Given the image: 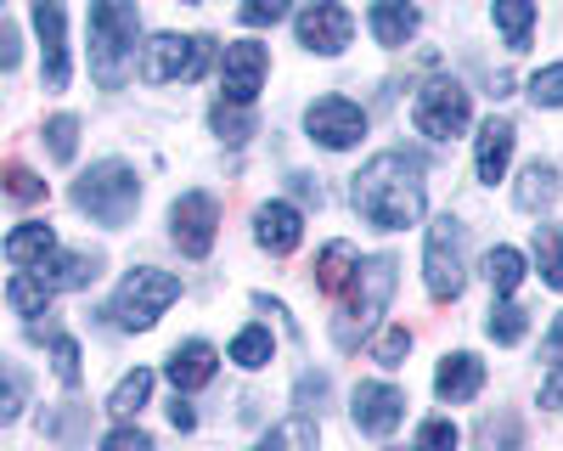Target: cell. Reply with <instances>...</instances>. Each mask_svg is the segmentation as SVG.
I'll return each instance as SVG.
<instances>
[{"label":"cell","instance_id":"cell-28","mask_svg":"<svg viewBox=\"0 0 563 451\" xmlns=\"http://www.w3.org/2000/svg\"><path fill=\"white\" fill-rule=\"evenodd\" d=\"M479 451H525V424H519V413H490V418H479Z\"/></svg>","mask_w":563,"mask_h":451},{"label":"cell","instance_id":"cell-45","mask_svg":"<svg viewBox=\"0 0 563 451\" xmlns=\"http://www.w3.org/2000/svg\"><path fill=\"white\" fill-rule=\"evenodd\" d=\"M18 63H23V34L0 18V74H12Z\"/></svg>","mask_w":563,"mask_h":451},{"label":"cell","instance_id":"cell-19","mask_svg":"<svg viewBox=\"0 0 563 451\" xmlns=\"http://www.w3.org/2000/svg\"><path fill=\"white\" fill-rule=\"evenodd\" d=\"M97 271H102V260L97 254H52V260H45L40 265V283L45 288H52V294H63V288H90V283H97Z\"/></svg>","mask_w":563,"mask_h":451},{"label":"cell","instance_id":"cell-35","mask_svg":"<svg viewBox=\"0 0 563 451\" xmlns=\"http://www.w3.org/2000/svg\"><path fill=\"white\" fill-rule=\"evenodd\" d=\"M45 147H52L57 164H74V153H79V119L74 113H57L52 124H45Z\"/></svg>","mask_w":563,"mask_h":451},{"label":"cell","instance_id":"cell-43","mask_svg":"<svg viewBox=\"0 0 563 451\" xmlns=\"http://www.w3.org/2000/svg\"><path fill=\"white\" fill-rule=\"evenodd\" d=\"M102 451H153V435L135 429V424H119V429L102 440Z\"/></svg>","mask_w":563,"mask_h":451},{"label":"cell","instance_id":"cell-37","mask_svg":"<svg viewBox=\"0 0 563 451\" xmlns=\"http://www.w3.org/2000/svg\"><path fill=\"white\" fill-rule=\"evenodd\" d=\"M525 90H530V102H536V108H563V63L541 68Z\"/></svg>","mask_w":563,"mask_h":451},{"label":"cell","instance_id":"cell-30","mask_svg":"<svg viewBox=\"0 0 563 451\" xmlns=\"http://www.w3.org/2000/svg\"><path fill=\"white\" fill-rule=\"evenodd\" d=\"M7 305L18 316H45V310H52V288H45L34 271H18V277L7 283Z\"/></svg>","mask_w":563,"mask_h":451},{"label":"cell","instance_id":"cell-14","mask_svg":"<svg viewBox=\"0 0 563 451\" xmlns=\"http://www.w3.org/2000/svg\"><path fill=\"white\" fill-rule=\"evenodd\" d=\"M294 29H299V45L316 52V57H339L350 45V34H355V23H350V12L339 7V0H310Z\"/></svg>","mask_w":563,"mask_h":451},{"label":"cell","instance_id":"cell-7","mask_svg":"<svg viewBox=\"0 0 563 451\" xmlns=\"http://www.w3.org/2000/svg\"><path fill=\"white\" fill-rule=\"evenodd\" d=\"M214 40L203 34H153L141 45V79L147 85H169V79H198L209 68Z\"/></svg>","mask_w":563,"mask_h":451},{"label":"cell","instance_id":"cell-25","mask_svg":"<svg viewBox=\"0 0 563 451\" xmlns=\"http://www.w3.org/2000/svg\"><path fill=\"white\" fill-rule=\"evenodd\" d=\"M496 29L507 40V52H525L536 29V0H496Z\"/></svg>","mask_w":563,"mask_h":451},{"label":"cell","instance_id":"cell-40","mask_svg":"<svg viewBox=\"0 0 563 451\" xmlns=\"http://www.w3.org/2000/svg\"><path fill=\"white\" fill-rule=\"evenodd\" d=\"M288 7H294V0H243L238 18H243L249 29H265V23H282V18H288Z\"/></svg>","mask_w":563,"mask_h":451},{"label":"cell","instance_id":"cell-5","mask_svg":"<svg viewBox=\"0 0 563 451\" xmlns=\"http://www.w3.org/2000/svg\"><path fill=\"white\" fill-rule=\"evenodd\" d=\"M175 299H180V277H169V271H158V265H135L130 277L119 283L108 316H113V328H124V333H147Z\"/></svg>","mask_w":563,"mask_h":451},{"label":"cell","instance_id":"cell-18","mask_svg":"<svg viewBox=\"0 0 563 451\" xmlns=\"http://www.w3.org/2000/svg\"><path fill=\"white\" fill-rule=\"evenodd\" d=\"M512 142H519V130H512V119H485L479 124V147H474V169H479V180H496L507 175V164H512Z\"/></svg>","mask_w":563,"mask_h":451},{"label":"cell","instance_id":"cell-47","mask_svg":"<svg viewBox=\"0 0 563 451\" xmlns=\"http://www.w3.org/2000/svg\"><path fill=\"white\" fill-rule=\"evenodd\" d=\"M541 406L563 413V367H552V373H547V384H541Z\"/></svg>","mask_w":563,"mask_h":451},{"label":"cell","instance_id":"cell-48","mask_svg":"<svg viewBox=\"0 0 563 451\" xmlns=\"http://www.w3.org/2000/svg\"><path fill=\"white\" fill-rule=\"evenodd\" d=\"M541 355L552 361V367H563V316L552 322V333H547V344H541Z\"/></svg>","mask_w":563,"mask_h":451},{"label":"cell","instance_id":"cell-16","mask_svg":"<svg viewBox=\"0 0 563 451\" xmlns=\"http://www.w3.org/2000/svg\"><path fill=\"white\" fill-rule=\"evenodd\" d=\"M214 367H220V350L203 344V339H186V344H175L164 378L175 384V395H192V389H203L214 378Z\"/></svg>","mask_w":563,"mask_h":451},{"label":"cell","instance_id":"cell-8","mask_svg":"<svg viewBox=\"0 0 563 451\" xmlns=\"http://www.w3.org/2000/svg\"><path fill=\"white\" fill-rule=\"evenodd\" d=\"M411 119L429 142H451V135H462L467 119H474V102H467L462 79H429L411 102Z\"/></svg>","mask_w":563,"mask_h":451},{"label":"cell","instance_id":"cell-29","mask_svg":"<svg viewBox=\"0 0 563 451\" xmlns=\"http://www.w3.org/2000/svg\"><path fill=\"white\" fill-rule=\"evenodd\" d=\"M254 451H316V418H288L254 440Z\"/></svg>","mask_w":563,"mask_h":451},{"label":"cell","instance_id":"cell-10","mask_svg":"<svg viewBox=\"0 0 563 451\" xmlns=\"http://www.w3.org/2000/svg\"><path fill=\"white\" fill-rule=\"evenodd\" d=\"M34 34H40V79L45 90H63L74 63H68V12L63 0H34Z\"/></svg>","mask_w":563,"mask_h":451},{"label":"cell","instance_id":"cell-23","mask_svg":"<svg viewBox=\"0 0 563 451\" xmlns=\"http://www.w3.org/2000/svg\"><path fill=\"white\" fill-rule=\"evenodd\" d=\"M355 265H361V254H355L350 243H327L321 260H316V288H321V294H339V288L355 277Z\"/></svg>","mask_w":563,"mask_h":451},{"label":"cell","instance_id":"cell-44","mask_svg":"<svg viewBox=\"0 0 563 451\" xmlns=\"http://www.w3.org/2000/svg\"><path fill=\"white\" fill-rule=\"evenodd\" d=\"M23 413V378L18 373H0V424H12Z\"/></svg>","mask_w":563,"mask_h":451},{"label":"cell","instance_id":"cell-6","mask_svg":"<svg viewBox=\"0 0 563 451\" xmlns=\"http://www.w3.org/2000/svg\"><path fill=\"white\" fill-rule=\"evenodd\" d=\"M422 277H429V294L445 305L467 288V226L456 215H440L429 226V249H422Z\"/></svg>","mask_w":563,"mask_h":451},{"label":"cell","instance_id":"cell-2","mask_svg":"<svg viewBox=\"0 0 563 451\" xmlns=\"http://www.w3.org/2000/svg\"><path fill=\"white\" fill-rule=\"evenodd\" d=\"M135 40H141L135 0H90V74L102 90L124 85L135 63Z\"/></svg>","mask_w":563,"mask_h":451},{"label":"cell","instance_id":"cell-15","mask_svg":"<svg viewBox=\"0 0 563 451\" xmlns=\"http://www.w3.org/2000/svg\"><path fill=\"white\" fill-rule=\"evenodd\" d=\"M299 238H305V215H299L294 204L271 198V204L254 209V243H260L265 254H294Z\"/></svg>","mask_w":563,"mask_h":451},{"label":"cell","instance_id":"cell-31","mask_svg":"<svg viewBox=\"0 0 563 451\" xmlns=\"http://www.w3.org/2000/svg\"><path fill=\"white\" fill-rule=\"evenodd\" d=\"M536 271L547 288H563V232L558 226H536Z\"/></svg>","mask_w":563,"mask_h":451},{"label":"cell","instance_id":"cell-17","mask_svg":"<svg viewBox=\"0 0 563 451\" xmlns=\"http://www.w3.org/2000/svg\"><path fill=\"white\" fill-rule=\"evenodd\" d=\"M479 389H485V361L467 355V350H451L440 361V373H434V395L445 406H462V400H474Z\"/></svg>","mask_w":563,"mask_h":451},{"label":"cell","instance_id":"cell-34","mask_svg":"<svg viewBox=\"0 0 563 451\" xmlns=\"http://www.w3.org/2000/svg\"><path fill=\"white\" fill-rule=\"evenodd\" d=\"M52 373H57L63 389H79L85 367H79V339H74V333H57V339H52Z\"/></svg>","mask_w":563,"mask_h":451},{"label":"cell","instance_id":"cell-22","mask_svg":"<svg viewBox=\"0 0 563 451\" xmlns=\"http://www.w3.org/2000/svg\"><path fill=\"white\" fill-rule=\"evenodd\" d=\"M512 204L530 209V215L552 209V204H558V169H552V164H530V169L519 175V193H512Z\"/></svg>","mask_w":563,"mask_h":451},{"label":"cell","instance_id":"cell-50","mask_svg":"<svg viewBox=\"0 0 563 451\" xmlns=\"http://www.w3.org/2000/svg\"><path fill=\"white\" fill-rule=\"evenodd\" d=\"M0 7H7V0H0Z\"/></svg>","mask_w":563,"mask_h":451},{"label":"cell","instance_id":"cell-38","mask_svg":"<svg viewBox=\"0 0 563 451\" xmlns=\"http://www.w3.org/2000/svg\"><path fill=\"white\" fill-rule=\"evenodd\" d=\"M406 350H411V333L406 328H384L378 344H372V361H378V367H406Z\"/></svg>","mask_w":563,"mask_h":451},{"label":"cell","instance_id":"cell-36","mask_svg":"<svg viewBox=\"0 0 563 451\" xmlns=\"http://www.w3.org/2000/svg\"><path fill=\"white\" fill-rule=\"evenodd\" d=\"M456 446H462V435H456L451 418H429L417 429V440H411V451H456Z\"/></svg>","mask_w":563,"mask_h":451},{"label":"cell","instance_id":"cell-9","mask_svg":"<svg viewBox=\"0 0 563 451\" xmlns=\"http://www.w3.org/2000/svg\"><path fill=\"white\" fill-rule=\"evenodd\" d=\"M214 232H220V204L209 193H180L175 209H169V238L186 260H203L214 249Z\"/></svg>","mask_w":563,"mask_h":451},{"label":"cell","instance_id":"cell-21","mask_svg":"<svg viewBox=\"0 0 563 451\" xmlns=\"http://www.w3.org/2000/svg\"><path fill=\"white\" fill-rule=\"evenodd\" d=\"M52 254H57V232H52L45 220H23L18 232L7 238V260L23 265V271H29V265H45Z\"/></svg>","mask_w":563,"mask_h":451},{"label":"cell","instance_id":"cell-27","mask_svg":"<svg viewBox=\"0 0 563 451\" xmlns=\"http://www.w3.org/2000/svg\"><path fill=\"white\" fill-rule=\"evenodd\" d=\"M147 395H153V373H147V367H135V373H124V378L113 384L108 413H113V418H135L141 406H147Z\"/></svg>","mask_w":563,"mask_h":451},{"label":"cell","instance_id":"cell-33","mask_svg":"<svg viewBox=\"0 0 563 451\" xmlns=\"http://www.w3.org/2000/svg\"><path fill=\"white\" fill-rule=\"evenodd\" d=\"M214 135L220 142H231V147H243L249 135H254V119H249V108H238V102H214Z\"/></svg>","mask_w":563,"mask_h":451},{"label":"cell","instance_id":"cell-49","mask_svg":"<svg viewBox=\"0 0 563 451\" xmlns=\"http://www.w3.org/2000/svg\"><path fill=\"white\" fill-rule=\"evenodd\" d=\"M294 193H299L305 204H316V209H321V187H316V180H310V175H294Z\"/></svg>","mask_w":563,"mask_h":451},{"label":"cell","instance_id":"cell-24","mask_svg":"<svg viewBox=\"0 0 563 451\" xmlns=\"http://www.w3.org/2000/svg\"><path fill=\"white\" fill-rule=\"evenodd\" d=\"M485 283H490V294L496 299H507V294H519V283H525V254L519 249H490L485 254Z\"/></svg>","mask_w":563,"mask_h":451},{"label":"cell","instance_id":"cell-39","mask_svg":"<svg viewBox=\"0 0 563 451\" xmlns=\"http://www.w3.org/2000/svg\"><path fill=\"white\" fill-rule=\"evenodd\" d=\"M7 198L12 204H40L45 198V180L34 169H23V164H7Z\"/></svg>","mask_w":563,"mask_h":451},{"label":"cell","instance_id":"cell-1","mask_svg":"<svg viewBox=\"0 0 563 451\" xmlns=\"http://www.w3.org/2000/svg\"><path fill=\"white\" fill-rule=\"evenodd\" d=\"M350 204L366 226H378V232H406V226L422 220V204H429L422 164L406 158V153H378L350 180Z\"/></svg>","mask_w":563,"mask_h":451},{"label":"cell","instance_id":"cell-12","mask_svg":"<svg viewBox=\"0 0 563 451\" xmlns=\"http://www.w3.org/2000/svg\"><path fill=\"white\" fill-rule=\"evenodd\" d=\"M305 130H310V142H321L327 153H350L366 135V113L350 97H321V102H310Z\"/></svg>","mask_w":563,"mask_h":451},{"label":"cell","instance_id":"cell-4","mask_svg":"<svg viewBox=\"0 0 563 451\" xmlns=\"http://www.w3.org/2000/svg\"><path fill=\"white\" fill-rule=\"evenodd\" d=\"M74 209L90 215L97 226H124L135 209H141V180L124 158H102V164H90L79 180H74Z\"/></svg>","mask_w":563,"mask_h":451},{"label":"cell","instance_id":"cell-32","mask_svg":"<svg viewBox=\"0 0 563 451\" xmlns=\"http://www.w3.org/2000/svg\"><path fill=\"white\" fill-rule=\"evenodd\" d=\"M485 333L496 339V344H519L525 333H530V316L512 305V299H501V305H490V322H485Z\"/></svg>","mask_w":563,"mask_h":451},{"label":"cell","instance_id":"cell-13","mask_svg":"<svg viewBox=\"0 0 563 451\" xmlns=\"http://www.w3.org/2000/svg\"><path fill=\"white\" fill-rule=\"evenodd\" d=\"M350 418H355V429L361 435H395L400 429V418H406V389H395V384H378V378H366V384H355V395H350Z\"/></svg>","mask_w":563,"mask_h":451},{"label":"cell","instance_id":"cell-42","mask_svg":"<svg viewBox=\"0 0 563 451\" xmlns=\"http://www.w3.org/2000/svg\"><path fill=\"white\" fill-rule=\"evenodd\" d=\"M294 395H299V406H305V413H321V406H327V395H333V384H327V373H305Z\"/></svg>","mask_w":563,"mask_h":451},{"label":"cell","instance_id":"cell-26","mask_svg":"<svg viewBox=\"0 0 563 451\" xmlns=\"http://www.w3.org/2000/svg\"><path fill=\"white\" fill-rule=\"evenodd\" d=\"M231 361H238L243 373H260V367H271V355H276V339H271V328H243L238 339H231V350H225Z\"/></svg>","mask_w":563,"mask_h":451},{"label":"cell","instance_id":"cell-3","mask_svg":"<svg viewBox=\"0 0 563 451\" xmlns=\"http://www.w3.org/2000/svg\"><path fill=\"white\" fill-rule=\"evenodd\" d=\"M395 277H400V265H395L389 254L355 265V277H350V283H355V288H350V305H344V316L333 322L339 350H355L372 328H378V316H384L389 299H395Z\"/></svg>","mask_w":563,"mask_h":451},{"label":"cell","instance_id":"cell-46","mask_svg":"<svg viewBox=\"0 0 563 451\" xmlns=\"http://www.w3.org/2000/svg\"><path fill=\"white\" fill-rule=\"evenodd\" d=\"M169 424H175L180 435H186V429H198V406L186 400V395H175V400H169Z\"/></svg>","mask_w":563,"mask_h":451},{"label":"cell","instance_id":"cell-20","mask_svg":"<svg viewBox=\"0 0 563 451\" xmlns=\"http://www.w3.org/2000/svg\"><path fill=\"white\" fill-rule=\"evenodd\" d=\"M411 34H417V7H411V0H378V7H372V40H378V45L400 52Z\"/></svg>","mask_w":563,"mask_h":451},{"label":"cell","instance_id":"cell-41","mask_svg":"<svg viewBox=\"0 0 563 451\" xmlns=\"http://www.w3.org/2000/svg\"><path fill=\"white\" fill-rule=\"evenodd\" d=\"M79 424H85V406H74V413H45L40 418V435H52V440H79Z\"/></svg>","mask_w":563,"mask_h":451},{"label":"cell","instance_id":"cell-11","mask_svg":"<svg viewBox=\"0 0 563 451\" xmlns=\"http://www.w3.org/2000/svg\"><path fill=\"white\" fill-rule=\"evenodd\" d=\"M265 68H271V52H265L260 40H231L225 57H220V90H225L220 102L249 108L260 97V85H265Z\"/></svg>","mask_w":563,"mask_h":451}]
</instances>
